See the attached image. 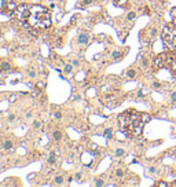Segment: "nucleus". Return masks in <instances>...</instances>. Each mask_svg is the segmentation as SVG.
<instances>
[{
	"instance_id": "nucleus-32",
	"label": "nucleus",
	"mask_w": 176,
	"mask_h": 187,
	"mask_svg": "<svg viewBox=\"0 0 176 187\" xmlns=\"http://www.w3.org/2000/svg\"><path fill=\"white\" fill-rule=\"evenodd\" d=\"M172 15H173V18H176V7L172 8Z\"/></svg>"
},
{
	"instance_id": "nucleus-19",
	"label": "nucleus",
	"mask_w": 176,
	"mask_h": 187,
	"mask_svg": "<svg viewBox=\"0 0 176 187\" xmlns=\"http://www.w3.org/2000/svg\"><path fill=\"white\" fill-rule=\"evenodd\" d=\"M95 186H104V182L102 179H95Z\"/></svg>"
},
{
	"instance_id": "nucleus-14",
	"label": "nucleus",
	"mask_w": 176,
	"mask_h": 187,
	"mask_svg": "<svg viewBox=\"0 0 176 187\" xmlns=\"http://www.w3.org/2000/svg\"><path fill=\"white\" fill-rule=\"evenodd\" d=\"M124 173H125V170L122 169V168L116 169V176H117V177H122V176H124Z\"/></svg>"
},
{
	"instance_id": "nucleus-4",
	"label": "nucleus",
	"mask_w": 176,
	"mask_h": 187,
	"mask_svg": "<svg viewBox=\"0 0 176 187\" xmlns=\"http://www.w3.org/2000/svg\"><path fill=\"white\" fill-rule=\"evenodd\" d=\"M172 58H173V54H166V52H164V54H160L157 55V58L154 59V65H155V67L157 69H162V67H169L170 62H172Z\"/></svg>"
},
{
	"instance_id": "nucleus-12",
	"label": "nucleus",
	"mask_w": 176,
	"mask_h": 187,
	"mask_svg": "<svg viewBox=\"0 0 176 187\" xmlns=\"http://www.w3.org/2000/svg\"><path fill=\"white\" fill-rule=\"evenodd\" d=\"M11 147H12V142H11V140H6V142L3 143V148H4V150H10Z\"/></svg>"
},
{
	"instance_id": "nucleus-20",
	"label": "nucleus",
	"mask_w": 176,
	"mask_h": 187,
	"mask_svg": "<svg viewBox=\"0 0 176 187\" xmlns=\"http://www.w3.org/2000/svg\"><path fill=\"white\" fill-rule=\"evenodd\" d=\"M63 70L66 72V73H70L72 70H73V65H65V69Z\"/></svg>"
},
{
	"instance_id": "nucleus-9",
	"label": "nucleus",
	"mask_w": 176,
	"mask_h": 187,
	"mask_svg": "<svg viewBox=\"0 0 176 187\" xmlns=\"http://www.w3.org/2000/svg\"><path fill=\"white\" fill-rule=\"evenodd\" d=\"M121 58H122V52L121 51H114L113 52V59L114 60H120Z\"/></svg>"
},
{
	"instance_id": "nucleus-24",
	"label": "nucleus",
	"mask_w": 176,
	"mask_h": 187,
	"mask_svg": "<svg viewBox=\"0 0 176 187\" xmlns=\"http://www.w3.org/2000/svg\"><path fill=\"white\" fill-rule=\"evenodd\" d=\"M160 87H161V84H160L158 81H154V82H153V88H155V89H158Z\"/></svg>"
},
{
	"instance_id": "nucleus-36",
	"label": "nucleus",
	"mask_w": 176,
	"mask_h": 187,
	"mask_svg": "<svg viewBox=\"0 0 176 187\" xmlns=\"http://www.w3.org/2000/svg\"><path fill=\"white\" fill-rule=\"evenodd\" d=\"M170 186H173V187H176V180H175V182H172V183H170Z\"/></svg>"
},
{
	"instance_id": "nucleus-30",
	"label": "nucleus",
	"mask_w": 176,
	"mask_h": 187,
	"mask_svg": "<svg viewBox=\"0 0 176 187\" xmlns=\"http://www.w3.org/2000/svg\"><path fill=\"white\" fill-rule=\"evenodd\" d=\"M148 172H150V173H154V172H155V168H154V166L148 168Z\"/></svg>"
},
{
	"instance_id": "nucleus-22",
	"label": "nucleus",
	"mask_w": 176,
	"mask_h": 187,
	"mask_svg": "<svg viewBox=\"0 0 176 187\" xmlns=\"http://www.w3.org/2000/svg\"><path fill=\"white\" fill-rule=\"evenodd\" d=\"M116 155H117V157L124 155V150H122V148H117V150H116Z\"/></svg>"
},
{
	"instance_id": "nucleus-21",
	"label": "nucleus",
	"mask_w": 176,
	"mask_h": 187,
	"mask_svg": "<svg viewBox=\"0 0 176 187\" xmlns=\"http://www.w3.org/2000/svg\"><path fill=\"white\" fill-rule=\"evenodd\" d=\"M155 186H157V187H168L169 184H168L166 182H158V183H157Z\"/></svg>"
},
{
	"instance_id": "nucleus-10",
	"label": "nucleus",
	"mask_w": 176,
	"mask_h": 187,
	"mask_svg": "<svg viewBox=\"0 0 176 187\" xmlns=\"http://www.w3.org/2000/svg\"><path fill=\"white\" fill-rule=\"evenodd\" d=\"M55 162H56V158H55V153L52 151V153H51V155L48 157V164L50 165H54Z\"/></svg>"
},
{
	"instance_id": "nucleus-34",
	"label": "nucleus",
	"mask_w": 176,
	"mask_h": 187,
	"mask_svg": "<svg viewBox=\"0 0 176 187\" xmlns=\"http://www.w3.org/2000/svg\"><path fill=\"white\" fill-rule=\"evenodd\" d=\"M143 96V91H139V92H138V98H142Z\"/></svg>"
},
{
	"instance_id": "nucleus-5",
	"label": "nucleus",
	"mask_w": 176,
	"mask_h": 187,
	"mask_svg": "<svg viewBox=\"0 0 176 187\" xmlns=\"http://www.w3.org/2000/svg\"><path fill=\"white\" fill-rule=\"evenodd\" d=\"M14 16H15L16 19H19V21H28V18H29V6L22 4V6L15 7Z\"/></svg>"
},
{
	"instance_id": "nucleus-2",
	"label": "nucleus",
	"mask_w": 176,
	"mask_h": 187,
	"mask_svg": "<svg viewBox=\"0 0 176 187\" xmlns=\"http://www.w3.org/2000/svg\"><path fill=\"white\" fill-rule=\"evenodd\" d=\"M26 22L29 26H33V29H45L51 26V14L40 4L29 6V18Z\"/></svg>"
},
{
	"instance_id": "nucleus-3",
	"label": "nucleus",
	"mask_w": 176,
	"mask_h": 187,
	"mask_svg": "<svg viewBox=\"0 0 176 187\" xmlns=\"http://www.w3.org/2000/svg\"><path fill=\"white\" fill-rule=\"evenodd\" d=\"M161 38L170 52L176 51V23H166L162 28Z\"/></svg>"
},
{
	"instance_id": "nucleus-26",
	"label": "nucleus",
	"mask_w": 176,
	"mask_h": 187,
	"mask_svg": "<svg viewBox=\"0 0 176 187\" xmlns=\"http://www.w3.org/2000/svg\"><path fill=\"white\" fill-rule=\"evenodd\" d=\"M170 100H172L173 103H176V92H173L172 95H170Z\"/></svg>"
},
{
	"instance_id": "nucleus-28",
	"label": "nucleus",
	"mask_w": 176,
	"mask_h": 187,
	"mask_svg": "<svg viewBox=\"0 0 176 187\" xmlns=\"http://www.w3.org/2000/svg\"><path fill=\"white\" fill-rule=\"evenodd\" d=\"M8 120H10V121L15 120V114H10V116H8Z\"/></svg>"
},
{
	"instance_id": "nucleus-18",
	"label": "nucleus",
	"mask_w": 176,
	"mask_h": 187,
	"mask_svg": "<svg viewBox=\"0 0 176 187\" xmlns=\"http://www.w3.org/2000/svg\"><path fill=\"white\" fill-rule=\"evenodd\" d=\"M6 6H7V1L6 0H0V11H4Z\"/></svg>"
},
{
	"instance_id": "nucleus-17",
	"label": "nucleus",
	"mask_w": 176,
	"mask_h": 187,
	"mask_svg": "<svg viewBox=\"0 0 176 187\" xmlns=\"http://www.w3.org/2000/svg\"><path fill=\"white\" fill-rule=\"evenodd\" d=\"M54 180H55L56 184H63V177H62V176H56Z\"/></svg>"
},
{
	"instance_id": "nucleus-6",
	"label": "nucleus",
	"mask_w": 176,
	"mask_h": 187,
	"mask_svg": "<svg viewBox=\"0 0 176 187\" xmlns=\"http://www.w3.org/2000/svg\"><path fill=\"white\" fill-rule=\"evenodd\" d=\"M88 41H89V36L88 34H80L78 37H77V43L78 44H88Z\"/></svg>"
},
{
	"instance_id": "nucleus-15",
	"label": "nucleus",
	"mask_w": 176,
	"mask_h": 187,
	"mask_svg": "<svg viewBox=\"0 0 176 187\" xmlns=\"http://www.w3.org/2000/svg\"><path fill=\"white\" fill-rule=\"evenodd\" d=\"M1 69L4 72H8V70H11V66L8 65L7 62H3V63H1Z\"/></svg>"
},
{
	"instance_id": "nucleus-29",
	"label": "nucleus",
	"mask_w": 176,
	"mask_h": 187,
	"mask_svg": "<svg viewBox=\"0 0 176 187\" xmlns=\"http://www.w3.org/2000/svg\"><path fill=\"white\" fill-rule=\"evenodd\" d=\"M72 65H73V66H78V60H77V59H73Z\"/></svg>"
},
{
	"instance_id": "nucleus-1",
	"label": "nucleus",
	"mask_w": 176,
	"mask_h": 187,
	"mask_svg": "<svg viewBox=\"0 0 176 187\" xmlns=\"http://www.w3.org/2000/svg\"><path fill=\"white\" fill-rule=\"evenodd\" d=\"M147 121H150V116L147 113H140L135 109L125 110L124 113L118 116V124L121 129L129 138L139 136L143 131L144 122Z\"/></svg>"
},
{
	"instance_id": "nucleus-25",
	"label": "nucleus",
	"mask_w": 176,
	"mask_h": 187,
	"mask_svg": "<svg viewBox=\"0 0 176 187\" xmlns=\"http://www.w3.org/2000/svg\"><path fill=\"white\" fill-rule=\"evenodd\" d=\"M54 117H55V118H60V117H62V113H60V111H55Z\"/></svg>"
},
{
	"instance_id": "nucleus-38",
	"label": "nucleus",
	"mask_w": 176,
	"mask_h": 187,
	"mask_svg": "<svg viewBox=\"0 0 176 187\" xmlns=\"http://www.w3.org/2000/svg\"><path fill=\"white\" fill-rule=\"evenodd\" d=\"M175 23H176V18H175Z\"/></svg>"
},
{
	"instance_id": "nucleus-8",
	"label": "nucleus",
	"mask_w": 176,
	"mask_h": 187,
	"mask_svg": "<svg viewBox=\"0 0 176 187\" xmlns=\"http://www.w3.org/2000/svg\"><path fill=\"white\" fill-rule=\"evenodd\" d=\"M114 4L117 7H125L128 4V0H114Z\"/></svg>"
},
{
	"instance_id": "nucleus-11",
	"label": "nucleus",
	"mask_w": 176,
	"mask_h": 187,
	"mask_svg": "<svg viewBox=\"0 0 176 187\" xmlns=\"http://www.w3.org/2000/svg\"><path fill=\"white\" fill-rule=\"evenodd\" d=\"M52 136H54L55 140H60V139H62V132H60V131H54Z\"/></svg>"
},
{
	"instance_id": "nucleus-27",
	"label": "nucleus",
	"mask_w": 176,
	"mask_h": 187,
	"mask_svg": "<svg viewBox=\"0 0 176 187\" xmlns=\"http://www.w3.org/2000/svg\"><path fill=\"white\" fill-rule=\"evenodd\" d=\"M29 76H30V77H34V76H36V72H34V70H30V72H29Z\"/></svg>"
},
{
	"instance_id": "nucleus-16",
	"label": "nucleus",
	"mask_w": 176,
	"mask_h": 187,
	"mask_svg": "<svg viewBox=\"0 0 176 187\" xmlns=\"http://www.w3.org/2000/svg\"><path fill=\"white\" fill-rule=\"evenodd\" d=\"M135 16H136V14H135L133 11H131V12H128V15H126V19H128V21H132V19H135Z\"/></svg>"
},
{
	"instance_id": "nucleus-33",
	"label": "nucleus",
	"mask_w": 176,
	"mask_h": 187,
	"mask_svg": "<svg viewBox=\"0 0 176 187\" xmlns=\"http://www.w3.org/2000/svg\"><path fill=\"white\" fill-rule=\"evenodd\" d=\"M142 65L146 67V66H147V59H143V60H142Z\"/></svg>"
},
{
	"instance_id": "nucleus-13",
	"label": "nucleus",
	"mask_w": 176,
	"mask_h": 187,
	"mask_svg": "<svg viewBox=\"0 0 176 187\" xmlns=\"http://www.w3.org/2000/svg\"><path fill=\"white\" fill-rule=\"evenodd\" d=\"M126 76L129 77V78H133V77L136 76V72L133 70V69H128L126 70Z\"/></svg>"
},
{
	"instance_id": "nucleus-23",
	"label": "nucleus",
	"mask_w": 176,
	"mask_h": 187,
	"mask_svg": "<svg viewBox=\"0 0 176 187\" xmlns=\"http://www.w3.org/2000/svg\"><path fill=\"white\" fill-rule=\"evenodd\" d=\"M40 126H41V122H40V121H38V120H36V121H34V122H33V128H36V129H38Z\"/></svg>"
},
{
	"instance_id": "nucleus-31",
	"label": "nucleus",
	"mask_w": 176,
	"mask_h": 187,
	"mask_svg": "<svg viewBox=\"0 0 176 187\" xmlns=\"http://www.w3.org/2000/svg\"><path fill=\"white\" fill-rule=\"evenodd\" d=\"M80 179H81V173H76V180L78 182Z\"/></svg>"
},
{
	"instance_id": "nucleus-35",
	"label": "nucleus",
	"mask_w": 176,
	"mask_h": 187,
	"mask_svg": "<svg viewBox=\"0 0 176 187\" xmlns=\"http://www.w3.org/2000/svg\"><path fill=\"white\" fill-rule=\"evenodd\" d=\"M92 3V0H84V4H91Z\"/></svg>"
},
{
	"instance_id": "nucleus-37",
	"label": "nucleus",
	"mask_w": 176,
	"mask_h": 187,
	"mask_svg": "<svg viewBox=\"0 0 176 187\" xmlns=\"http://www.w3.org/2000/svg\"><path fill=\"white\" fill-rule=\"evenodd\" d=\"M1 33H3V30H1V28H0V34H1Z\"/></svg>"
},
{
	"instance_id": "nucleus-7",
	"label": "nucleus",
	"mask_w": 176,
	"mask_h": 187,
	"mask_svg": "<svg viewBox=\"0 0 176 187\" xmlns=\"http://www.w3.org/2000/svg\"><path fill=\"white\" fill-rule=\"evenodd\" d=\"M111 135H113V131H111V128H106L104 129V132H103V136L106 138V139H111Z\"/></svg>"
}]
</instances>
